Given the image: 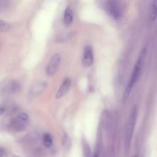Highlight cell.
<instances>
[{
  "label": "cell",
  "mask_w": 157,
  "mask_h": 157,
  "mask_svg": "<svg viewBox=\"0 0 157 157\" xmlns=\"http://www.w3.org/2000/svg\"><path fill=\"white\" fill-rule=\"evenodd\" d=\"M145 54H146V49L144 48L142 50V52H140V53L139 56V58L135 64L134 68H133V71L132 72V74L130 77L129 81V82L127 85V86L126 88V90L124 91V99H126L129 96L134 85L136 84V83L137 82V81L139 79V77L140 76L141 70L142 68L143 63L144 61Z\"/></svg>",
  "instance_id": "6da1fadb"
},
{
  "label": "cell",
  "mask_w": 157,
  "mask_h": 157,
  "mask_svg": "<svg viewBox=\"0 0 157 157\" xmlns=\"http://www.w3.org/2000/svg\"><path fill=\"white\" fill-rule=\"evenodd\" d=\"M137 110L136 106L134 107L130 116L129 117V119L127 122V124L126 126V130H125V148L126 150L128 151L132 139V136L134 132V129L136 124V121L137 118Z\"/></svg>",
  "instance_id": "7a4b0ae2"
},
{
  "label": "cell",
  "mask_w": 157,
  "mask_h": 157,
  "mask_svg": "<svg viewBox=\"0 0 157 157\" xmlns=\"http://www.w3.org/2000/svg\"><path fill=\"white\" fill-rule=\"evenodd\" d=\"M28 124V115L21 112L18 114L11 122L12 128L17 131H20L24 129Z\"/></svg>",
  "instance_id": "3957f363"
},
{
  "label": "cell",
  "mask_w": 157,
  "mask_h": 157,
  "mask_svg": "<svg viewBox=\"0 0 157 157\" xmlns=\"http://www.w3.org/2000/svg\"><path fill=\"white\" fill-rule=\"evenodd\" d=\"M61 63V55L59 53L54 54L50 58L47 67L46 74L48 76H52L55 74Z\"/></svg>",
  "instance_id": "277c9868"
},
{
  "label": "cell",
  "mask_w": 157,
  "mask_h": 157,
  "mask_svg": "<svg viewBox=\"0 0 157 157\" xmlns=\"http://www.w3.org/2000/svg\"><path fill=\"white\" fill-rule=\"evenodd\" d=\"M93 63V52L92 47L88 45L84 48L82 64L85 67H90Z\"/></svg>",
  "instance_id": "5b68a950"
},
{
  "label": "cell",
  "mask_w": 157,
  "mask_h": 157,
  "mask_svg": "<svg viewBox=\"0 0 157 157\" xmlns=\"http://www.w3.org/2000/svg\"><path fill=\"white\" fill-rule=\"evenodd\" d=\"M71 85V80L69 78H66L62 84L61 85L60 87L59 88L56 95V99H59L60 98H61L62 96H63L64 95H65L67 92L69 91L70 87Z\"/></svg>",
  "instance_id": "8992f818"
},
{
  "label": "cell",
  "mask_w": 157,
  "mask_h": 157,
  "mask_svg": "<svg viewBox=\"0 0 157 157\" xmlns=\"http://www.w3.org/2000/svg\"><path fill=\"white\" fill-rule=\"evenodd\" d=\"M148 18L151 22H154L157 18V0H151L148 9Z\"/></svg>",
  "instance_id": "52a82bcc"
},
{
  "label": "cell",
  "mask_w": 157,
  "mask_h": 157,
  "mask_svg": "<svg viewBox=\"0 0 157 157\" xmlns=\"http://www.w3.org/2000/svg\"><path fill=\"white\" fill-rule=\"evenodd\" d=\"M46 86L47 85L45 82H39V83H36L35 85H33V87H31L29 91V94L35 96L40 94L45 90V88H46Z\"/></svg>",
  "instance_id": "ba28073f"
},
{
  "label": "cell",
  "mask_w": 157,
  "mask_h": 157,
  "mask_svg": "<svg viewBox=\"0 0 157 157\" xmlns=\"http://www.w3.org/2000/svg\"><path fill=\"white\" fill-rule=\"evenodd\" d=\"M73 21V12L70 7H67L64 13V23L66 25H70Z\"/></svg>",
  "instance_id": "9c48e42d"
},
{
  "label": "cell",
  "mask_w": 157,
  "mask_h": 157,
  "mask_svg": "<svg viewBox=\"0 0 157 157\" xmlns=\"http://www.w3.org/2000/svg\"><path fill=\"white\" fill-rule=\"evenodd\" d=\"M43 143H44V145L47 148L51 147L52 146L53 140H52V137L50 134L46 133L44 134L43 137Z\"/></svg>",
  "instance_id": "30bf717a"
},
{
  "label": "cell",
  "mask_w": 157,
  "mask_h": 157,
  "mask_svg": "<svg viewBox=\"0 0 157 157\" xmlns=\"http://www.w3.org/2000/svg\"><path fill=\"white\" fill-rule=\"evenodd\" d=\"M19 89V85L16 82H11L8 86V91L10 93H16Z\"/></svg>",
  "instance_id": "8fae6325"
},
{
  "label": "cell",
  "mask_w": 157,
  "mask_h": 157,
  "mask_svg": "<svg viewBox=\"0 0 157 157\" xmlns=\"http://www.w3.org/2000/svg\"><path fill=\"white\" fill-rule=\"evenodd\" d=\"M63 146L66 148H69L71 147V140L69 138V137L67 136V134H64L63 137Z\"/></svg>",
  "instance_id": "7c38bea8"
},
{
  "label": "cell",
  "mask_w": 157,
  "mask_h": 157,
  "mask_svg": "<svg viewBox=\"0 0 157 157\" xmlns=\"http://www.w3.org/2000/svg\"><path fill=\"white\" fill-rule=\"evenodd\" d=\"M1 25V29L2 31H6L9 27V25L6 22L3 21L2 20H1V25Z\"/></svg>",
  "instance_id": "4fadbf2b"
},
{
  "label": "cell",
  "mask_w": 157,
  "mask_h": 157,
  "mask_svg": "<svg viewBox=\"0 0 157 157\" xmlns=\"http://www.w3.org/2000/svg\"><path fill=\"white\" fill-rule=\"evenodd\" d=\"M83 148H84V151H85V153H87L88 155H89V153H90V148H89V145L87 143H85L84 145H83Z\"/></svg>",
  "instance_id": "5bb4252c"
},
{
  "label": "cell",
  "mask_w": 157,
  "mask_h": 157,
  "mask_svg": "<svg viewBox=\"0 0 157 157\" xmlns=\"http://www.w3.org/2000/svg\"><path fill=\"white\" fill-rule=\"evenodd\" d=\"M6 155V154L5 150L2 147H1L0 148V156L2 157V156H4Z\"/></svg>",
  "instance_id": "9a60e30c"
},
{
  "label": "cell",
  "mask_w": 157,
  "mask_h": 157,
  "mask_svg": "<svg viewBox=\"0 0 157 157\" xmlns=\"http://www.w3.org/2000/svg\"><path fill=\"white\" fill-rule=\"evenodd\" d=\"M5 112V107H4L2 105L1 107V115H2Z\"/></svg>",
  "instance_id": "2e32d148"
}]
</instances>
